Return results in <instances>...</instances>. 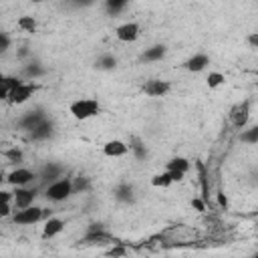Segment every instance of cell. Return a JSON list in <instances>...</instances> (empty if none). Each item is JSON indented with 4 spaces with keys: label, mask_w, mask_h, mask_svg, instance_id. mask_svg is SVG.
Here are the masks:
<instances>
[{
    "label": "cell",
    "mask_w": 258,
    "mask_h": 258,
    "mask_svg": "<svg viewBox=\"0 0 258 258\" xmlns=\"http://www.w3.org/2000/svg\"><path fill=\"white\" fill-rule=\"evenodd\" d=\"M34 196H36V191H34V189L16 187V189L12 191V200H14L16 210H26V208H30V206H32V202H34Z\"/></svg>",
    "instance_id": "6"
},
{
    "label": "cell",
    "mask_w": 258,
    "mask_h": 258,
    "mask_svg": "<svg viewBox=\"0 0 258 258\" xmlns=\"http://www.w3.org/2000/svg\"><path fill=\"white\" fill-rule=\"evenodd\" d=\"M44 218V210L38 208V206H30L26 210H18L12 214V222L14 224H20V226H30V224H36L38 220Z\"/></svg>",
    "instance_id": "4"
},
{
    "label": "cell",
    "mask_w": 258,
    "mask_h": 258,
    "mask_svg": "<svg viewBox=\"0 0 258 258\" xmlns=\"http://www.w3.org/2000/svg\"><path fill=\"white\" fill-rule=\"evenodd\" d=\"M18 26H20L22 30H26V32H34L36 20H34L32 16H20V18H18Z\"/></svg>",
    "instance_id": "24"
},
{
    "label": "cell",
    "mask_w": 258,
    "mask_h": 258,
    "mask_svg": "<svg viewBox=\"0 0 258 258\" xmlns=\"http://www.w3.org/2000/svg\"><path fill=\"white\" fill-rule=\"evenodd\" d=\"M4 157H6L8 161H12V163H20V161L24 159V153H22L20 149L12 147V149H6V151H4Z\"/></svg>",
    "instance_id": "27"
},
{
    "label": "cell",
    "mask_w": 258,
    "mask_h": 258,
    "mask_svg": "<svg viewBox=\"0 0 258 258\" xmlns=\"http://www.w3.org/2000/svg\"><path fill=\"white\" fill-rule=\"evenodd\" d=\"M129 149H131V151L137 155V159H143V157L147 155V149H145V145H141L139 141H135L133 145H129Z\"/></svg>",
    "instance_id": "29"
},
{
    "label": "cell",
    "mask_w": 258,
    "mask_h": 258,
    "mask_svg": "<svg viewBox=\"0 0 258 258\" xmlns=\"http://www.w3.org/2000/svg\"><path fill=\"white\" fill-rule=\"evenodd\" d=\"M4 181V173H2V167H0V183Z\"/></svg>",
    "instance_id": "39"
},
{
    "label": "cell",
    "mask_w": 258,
    "mask_h": 258,
    "mask_svg": "<svg viewBox=\"0 0 258 258\" xmlns=\"http://www.w3.org/2000/svg\"><path fill=\"white\" fill-rule=\"evenodd\" d=\"M139 30H141V28H139L137 22H125V24L117 26L115 36H117L121 42H133V40L139 38Z\"/></svg>",
    "instance_id": "7"
},
{
    "label": "cell",
    "mask_w": 258,
    "mask_h": 258,
    "mask_svg": "<svg viewBox=\"0 0 258 258\" xmlns=\"http://www.w3.org/2000/svg\"><path fill=\"white\" fill-rule=\"evenodd\" d=\"M163 56H165V46H163V44H155V46L147 48L141 58H143L145 62H155V60H161Z\"/></svg>",
    "instance_id": "17"
},
{
    "label": "cell",
    "mask_w": 258,
    "mask_h": 258,
    "mask_svg": "<svg viewBox=\"0 0 258 258\" xmlns=\"http://www.w3.org/2000/svg\"><path fill=\"white\" fill-rule=\"evenodd\" d=\"M123 254H125V248H115V250L109 252L111 258H117V256H123Z\"/></svg>",
    "instance_id": "36"
},
{
    "label": "cell",
    "mask_w": 258,
    "mask_h": 258,
    "mask_svg": "<svg viewBox=\"0 0 258 258\" xmlns=\"http://www.w3.org/2000/svg\"><path fill=\"white\" fill-rule=\"evenodd\" d=\"M127 151H129V145L121 139H113V141H107L103 145V153L107 157H123Z\"/></svg>",
    "instance_id": "9"
},
{
    "label": "cell",
    "mask_w": 258,
    "mask_h": 258,
    "mask_svg": "<svg viewBox=\"0 0 258 258\" xmlns=\"http://www.w3.org/2000/svg\"><path fill=\"white\" fill-rule=\"evenodd\" d=\"M69 111H71V115H73L75 119L85 121V119H91V117L99 115L101 105H99V101H97V99H79V101L71 103Z\"/></svg>",
    "instance_id": "2"
},
{
    "label": "cell",
    "mask_w": 258,
    "mask_h": 258,
    "mask_svg": "<svg viewBox=\"0 0 258 258\" xmlns=\"http://www.w3.org/2000/svg\"><path fill=\"white\" fill-rule=\"evenodd\" d=\"M60 171H62V167L60 165H56V163H46L44 167H42V179H46V181H56V179H60Z\"/></svg>",
    "instance_id": "19"
},
{
    "label": "cell",
    "mask_w": 258,
    "mask_h": 258,
    "mask_svg": "<svg viewBox=\"0 0 258 258\" xmlns=\"http://www.w3.org/2000/svg\"><path fill=\"white\" fill-rule=\"evenodd\" d=\"M224 81H226V77H224L222 73H210V75H208V79H206V83H208V87H210V89L220 87Z\"/></svg>",
    "instance_id": "26"
},
{
    "label": "cell",
    "mask_w": 258,
    "mask_h": 258,
    "mask_svg": "<svg viewBox=\"0 0 258 258\" xmlns=\"http://www.w3.org/2000/svg\"><path fill=\"white\" fill-rule=\"evenodd\" d=\"M34 91H36V87H34L32 83H20L16 89H12V91L8 93V101H10L12 105H22V103H26V101L32 97Z\"/></svg>",
    "instance_id": "5"
},
{
    "label": "cell",
    "mask_w": 258,
    "mask_h": 258,
    "mask_svg": "<svg viewBox=\"0 0 258 258\" xmlns=\"http://www.w3.org/2000/svg\"><path fill=\"white\" fill-rule=\"evenodd\" d=\"M115 64H117V58H115L113 54H105V56H101L99 62H97V67L103 69V71H111V69H115Z\"/></svg>",
    "instance_id": "23"
},
{
    "label": "cell",
    "mask_w": 258,
    "mask_h": 258,
    "mask_svg": "<svg viewBox=\"0 0 258 258\" xmlns=\"http://www.w3.org/2000/svg\"><path fill=\"white\" fill-rule=\"evenodd\" d=\"M161 238L169 246H187V244H194L200 238V234L189 226H171L161 234Z\"/></svg>",
    "instance_id": "1"
},
{
    "label": "cell",
    "mask_w": 258,
    "mask_h": 258,
    "mask_svg": "<svg viewBox=\"0 0 258 258\" xmlns=\"http://www.w3.org/2000/svg\"><path fill=\"white\" fill-rule=\"evenodd\" d=\"M32 179H34V173L30 169H26V167H18V169L10 171L8 177H6V181L12 183V185H16V187H22V185L30 183Z\"/></svg>",
    "instance_id": "8"
},
{
    "label": "cell",
    "mask_w": 258,
    "mask_h": 258,
    "mask_svg": "<svg viewBox=\"0 0 258 258\" xmlns=\"http://www.w3.org/2000/svg\"><path fill=\"white\" fill-rule=\"evenodd\" d=\"M8 46H10V36L4 34V32H0V52H6Z\"/></svg>",
    "instance_id": "32"
},
{
    "label": "cell",
    "mask_w": 258,
    "mask_h": 258,
    "mask_svg": "<svg viewBox=\"0 0 258 258\" xmlns=\"http://www.w3.org/2000/svg\"><path fill=\"white\" fill-rule=\"evenodd\" d=\"M250 44H252V46L258 44V34H252V36H250Z\"/></svg>",
    "instance_id": "38"
},
{
    "label": "cell",
    "mask_w": 258,
    "mask_h": 258,
    "mask_svg": "<svg viewBox=\"0 0 258 258\" xmlns=\"http://www.w3.org/2000/svg\"><path fill=\"white\" fill-rule=\"evenodd\" d=\"M173 181H171V177H169V173L167 171H163V173H157V175H153L151 177V185H155V187H169Z\"/></svg>",
    "instance_id": "21"
},
{
    "label": "cell",
    "mask_w": 258,
    "mask_h": 258,
    "mask_svg": "<svg viewBox=\"0 0 258 258\" xmlns=\"http://www.w3.org/2000/svg\"><path fill=\"white\" fill-rule=\"evenodd\" d=\"M62 228H64V222L60 218H48L42 228V238H54L56 234L62 232Z\"/></svg>",
    "instance_id": "13"
},
{
    "label": "cell",
    "mask_w": 258,
    "mask_h": 258,
    "mask_svg": "<svg viewBox=\"0 0 258 258\" xmlns=\"http://www.w3.org/2000/svg\"><path fill=\"white\" fill-rule=\"evenodd\" d=\"M105 8H107L109 14H117V12H121V10L127 8V2L125 0H107L105 2Z\"/></svg>",
    "instance_id": "22"
},
{
    "label": "cell",
    "mask_w": 258,
    "mask_h": 258,
    "mask_svg": "<svg viewBox=\"0 0 258 258\" xmlns=\"http://www.w3.org/2000/svg\"><path fill=\"white\" fill-rule=\"evenodd\" d=\"M242 141L254 145V143L258 141V127H250L248 131H244V133H242Z\"/></svg>",
    "instance_id": "28"
},
{
    "label": "cell",
    "mask_w": 258,
    "mask_h": 258,
    "mask_svg": "<svg viewBox=\"0 0 258 258\" xmlns=\"http://www.w3.org/2000/svg\"><path fill=\"white\" fill-rule=\"evenodd\" d=\"M44 121V115L40 111H28L22 119H20V127L26 129V131H32L36 125H40Z\"/></svg>",
    "instance_id": "14"
},
{
    "label": "cell",
    "mask_w": 258,
    "mask_h": 258,
    "mask_svg": "<svg viewBox=\"0 0 258 258\" xmlns=\"http://www.w3.org/2000/svg\"><path fill=\"white\" fill-rule=\"evenodd\" d=\"M12 214V206L10 204H0V218H6Z\"/></svg>",
    "instance_id": "35"
},
{
    "label": "cell",
    "mask_w": 258,
    "mask_h": 258,
    "mask_svg": "<svg viewBox=\"0 0 258 258\" xmlns=\"http://www.w3.org/2000/svg\"><path fill=\"white\" fill-rule=\"evenodd\" d=\"M191 208H196L198 212H206V204H204V200H200V198H194V200H191Z\"/></svg>",
    "instance_id": "33"
},
{
    "label": "cell",
    "mask_w": 258,
    "mask_h": 258,
    "mask_svg": "<svg viewBox=\"0 0 258 258\" xmlns=\"http://www.w3.org/2000/svg\"><path fill=\"white\" fill-rule=\"evenodd\" d=\"M52 135V123L50 121H42L40 125H36L32 131H30V137L34 139V141H42V139H48Z\"/></svg>",
    "instance_id": "15"
},
{
    "label": "cell",
    "mask_w": 258,
    "mask_h": 258,
    "mask_svg": "<svg viewBox=\"0 0 258 258\" xmlns=\"http://www.w3.org/2000/svg\"><path fill=\"white\" fill-rule=\"evenodd\" d=\"M187 169H189V161L185 157H173V159L167 161V169L165 171H179V173L185 175Z\"/></svg>",
    "instance_id": "18"
},
{
    "label": "cell",
    "mask_w": 258,
    "mask_h": 258,
    "mask_svg": "<svg viewBox=\"0 0 258 258\" xmlns=\"http://www.w3.org/2000/svg\"><path fill=\"white\" fill-rule=\"evenodd\" d=\"M24 75H26V77H30V79H36V77L44 75V69H42L38 62H30V64L24 69Z\"/></svg>",
    "instance_id": "25"
},
{
    "label": "cell",
    "mask_w": 258,
    "mask_h": 258,
    "mask_svg": "<svg viewBox=\"0 0 258 258\" xmlns=\"http://www.w3.org/2000/svg\"><path fill=\"white\" fill-rule=\"evenodd\" d=\"M85 244H89V246H105V244H113V240H111V236L109 234H105L101 228L99 230H89V234L85 236V240H83Z\"/></svg>",
    "instance_id": "11"
},
{
    "label": "cell",
    "mask_w": 258,
    "mask_h": 258,
    "mask_svg": "<svg viewBox=\"0 0 258 258\" xmlns=\"http://www.w3.org/2000/svg\"><path fill=\"white\" fill-rule=\"evenodd\" d=\"M171 89V85L167 81H159V79H153V81H147L143 91L149 95V97H163L167 91Z\"/></svg>",
    "instance_id": "10"
},
{
    "label": "cell",
    "mask_w": 258,
    "mask_h": 258,
    "mask_svg": "<svg viewBox=\"0 0 258 258\" xmlns=\"http://www.w3.org/2000/svg\"><path fill=\"white\" fill-rule=\"evenodd\" d=\"M218 204H220L222 208H228V198H226L224 194H218Z\"/></svg>",
    "instance_id": "37"
},
{
    "label": "cell",
    "mask_w": 258,
    "mask_h": 258,
    "mask_svg": "<svg viewBox=\"0 0 258 258\" xmlns=\"http://www.w3.org/2000/svg\"><path fill=\"white\" fill-rule=\"evenodd\" d=\"M248 113H250V103L248 101L236 105L232 109V121H234V125L236 127H244L248 123Z\"/></svg>",
    "instance_id": "12"
},
{
    "label": "cell",
    "mask_w": 258,
    "mask_h": 258,
    "mask_svg": "<svg viewBox=\"0 0 258 258\" xmlns=\"http://www.w3.org/2000/svg\"><path fill=\"white\" fill-rule=\"evenodd\" d=\"M208 64H210L208 54H196V56H191V58L185 62V69L191 71V73H200V71H204Z\"/></svg>",
    "instance_id": "16"
},
{
    "label": "cell",
    "mask_w": 258,
    "mask_h": 258,
    "mask_svg": "<svg viewBox=\"0 0 258 258\" xmlns=\"http://www.w3.org/2000/svg\"><path fill=\"white\" fill-rule=\"evenodd\" d=\"M73 183V191H81V189H87L89 187V181H87V177H77L75 181H71Z\"/></svg>",
    "instance_id": "30"
},
{
    "label": "cell",
    "mask_w": 258,
    "mask_h": 258,
    "mask_svg": "<svg viewBox=\"0 0 258 258\" xmlns=\"http://www.w3.org/2000/svg\"><path fill=\"white\" fill-rule=\"evenodd\" d=\"M71 194H73V183H71V179H67V177H60V179L52 181V183L46 187V198H48L50 202H62V200H67Z\"/></svg>",
    "instance_id": "3"
},
{
    "label": "cell",
    "mask_w": 258,
    "mask_h": 258,
    "mask_svg": "<svg viewBox=\"0 0 258 258\" xmlns=\"http://www.w3.org/2000/svg\"><path fill=\"white\" fill-rule=\"evenodd\" d=\"M115 198L119 202H131L133 200V187L129 183H121L117 189H115Z\"/></svg>",
    "instance_id": "20"
},
{
    "label": "cell",
    "mask_w": 258,
    "mask_h": 258,
    "mask_svg": "<svg viewBox=\"0 0 258 258\" xmlns=\"http://www.w3.org/2000/svg\"><path fill=\"white\" fill-rule=\"evenodd\" d=\"M12 202V191L0 189V204H10Z\"/></svg>",
    "instance_id": "34"
},
{
    "label": "cell",
    "mask_w": 258,
    "mask_h": 258,
    "mask_svg": "<svg viewBox=\"0 0 258 258\" xmlns=\"http://www.w3.org/2000/svg\"><path fill=\"white\" fill-rule=\"evenodd\" d=\"M8 85H6V77L4 75H0V101H4V99H8Z\"/></svg>",
    "instance_id": "31"
}]
</instances>
